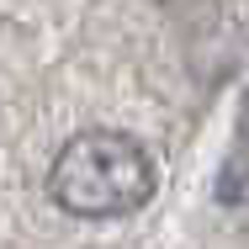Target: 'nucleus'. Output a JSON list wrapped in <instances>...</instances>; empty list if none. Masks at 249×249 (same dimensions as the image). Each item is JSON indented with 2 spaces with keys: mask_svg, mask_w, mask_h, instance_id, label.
<instances>
[{
  "mask_svg": "<svg viewBox=\"0 0 249 249\" xmlns=\"http://www.w3.org/2000/svg\"><path fill=\"white\" fill-rule=\"evenodd\" d=\"M154 186H159V170H154L149 149L127 133H111V127L74 133L53 154V170H48V196L69 217H90V223L138 212L154 196Z\"/></svg>",
  "mask_w": 249,
  "mask_h": 249,
  "instance_id": "1",
  "label": "nucleus"
}]
</instances>
